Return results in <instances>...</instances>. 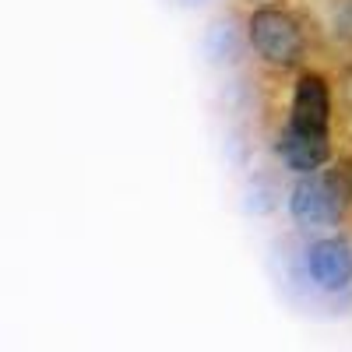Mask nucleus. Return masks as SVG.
I'll use <instances>...</instances> for the list:
<instances>
[{
	"mask_svg": "<svg viewBox=\"0 0 352 352\" xmlns=\"http://www.w3.org/2000/svg\"><path fill=\"white\" fill-rule=\"evenodd\" d=\"M328 88L317 74L300 78L296 96H292V113L289 124L278 134V155L289 169L296 173H314L328 162L331 155V141H328Z\"/></svg>",
	"mask_w": 352,
	"mask_h": 352,
	"instance_id": "nucleus-1",
	"label": "nucleus"
},
{
	"mask_svg": "<svg viewBox=\"0 0 352 352\" xmlns=\"http://www.w3.org/2000/svg\"><path fill=\"white\" fill-rule=\"evenodd\" d=\"M250 43L272 64H292L303 53V36L296 21L282 11H257L250 18Z\"/></svg>",
	"mask_w": 352,
	"mask_h": 352,
	"instance_id": "nucleus-2",
	"label": "nucleus"
},
{
	"mask_svg": "<svg viewBox=\"0 0 352 352\" xmlns=\"http://www.w3.org/2000/svg\"><path fill=\"white\" fill-rule=\"evenodd\" d=\"M289 208L303 226H331L342 215V194L335 190L331 180L307 173V180L292 190Z\"/></svg>",
	"mask_w": 352,
	"mask_h": 352,
	"instance_id": "nucleus-3",
	"label": "nucleus"
},
{
	"mask_svg": "<svg viewBox=\"0 0 352 352\" xmlns=\"http://www.w3.org/2000/svg\"><path fill=\"white\" fill-rule=\"evenodd\" d=\"M307 272L320 289L338 292L352 282V254L338 240H320L307 250Z\"/></svg>",
	"mask_w": 352,
	"mask_h": 352,
	"instance_id": "nucleus-4",
	"label": "nucleus"
},
{
	"mask_svg": "<svg viewBox=\"0 0 352 352\" xmlns=\"http://www.w3.org/2000/svg\"><path fill=\"white\" fill-rule=\"evenodd\" d=\"M349 96H352V81H349Z\"/></svg>",
	"mask_w": 352,
	"mask_h": 352,
	"instance_id": "nucleus-5",
	"label": "nucleus"
}]
</instances>
